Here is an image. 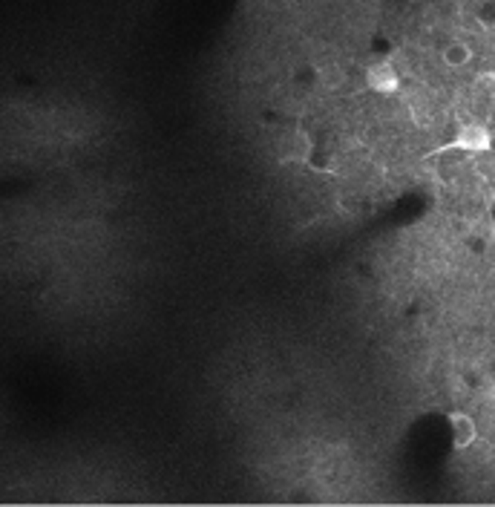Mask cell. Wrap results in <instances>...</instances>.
I'll return each instance as SVG.
<instances>
[{
	"mask_svg": "<svg viewBox=\"0 0 495 507\" xmlns=\"http://www.w3.org/2000/svg\"><path fill=\"white\" fill-rule=\"evenodd\" d=\"M366 84H369V90L375 93H383V95H392L398 87H400V75L398 70L392 67V63H372L369 70H366Z\"/></svg>",
	"mask_w": 495,
	"mask_h": 507,
	"instance_id": "obj_2",
	"label": "cell"
},
{
	"mask_svg": "<svg viewBox=\"0 0 495 507\" xmlns=\"http://www.w3.org/2000/svg\"><path fill=\"white\" fill-rule=\"evenodd\" d=\"M441 58H443V63L449 70H461L472 61V49H469V44H464V40H452V44L443 47Z\"/></svg>",
	"mask_w": 495,
	"mask_h": 507,
	"instance_id": "obj_4",
	"label": "cell"
},
{
	"mask_svg": "<svg viewBox=\"0 0 495 507\" xmlns=\"http://www.w3.org/2000/svg\"><path fill=\"white\" fill-rule=\"evenodd\" d=\"M492 147V136L484 124H464L443 150H464V153H487Z\"/></svg>",
	"mask_w": 495,
	"mask_h": 507,
	"instance_id": "obj_1",
	"label": "cell"
},
{
	"mask_svg": "<svg viewBox=\"0 0 495 507\" xmlns=\"http://www.w3.org/2000/svg\"><path fill=\"white\" fill-rule=\"evenodd\" d=\"M320 84L326 90H340L343 84H346V72H343L340 67H322L320 70Z\"/></svg>",
	"mask_w": 495,
	"mask_h": 507,
	"instance_id": "obj_5",
	"label": "cell"
},
{
	"mask_svg": "<svg viewBox=\"0 0 495 507\" xmlns=\"http://www.w3.org/2000/svg\"><path fill=\"white\" fill-rule=\"evenodd\" d=\"M449 427H452V444H455V450H466L476 444L478 438V424L472 421V415L466 412H452L449 415Z\"/></svg>",
	"mask_w": 495,
	"mask_h": 507,
	"instance_id": "obj_3",
	"label": "cell"
}]
</instances>
